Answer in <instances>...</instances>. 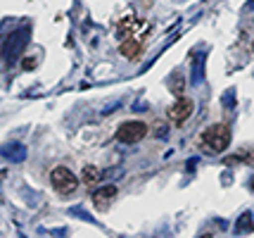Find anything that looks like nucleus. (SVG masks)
I'll return each instance as SVG.
<instances>
[{
	"label": "nucleus",
	"instance_id": "6",
	"mask_svg": "<svg viewBox=\"0 0 254 238\" xmlns=\"http://www.w3.org/2000/svg\"><path fill=\"white\" fill-rule=\"evenodd\" d=\"M117 195H119V188L114 186V183H107V186H100V188H95L93 191V195H90V200H93V205L95 207H110L114 200H117Z\"/></svg>",
	"mask_w": 254,
	"mask_h": 238
},
{
	"label": "nucleus",
	"instance_id": "10",
	"mask_svg": "<svg viewBox=\"0 0 254 238\" xmlns=\"http://www.w3.org/2000/svg\"><path fill=\"white\" fill-rule=\"evenodd\" d=\"M252 215L250 212H245L240 219H238V231H243V234H247V231H252Z\"/></svg>",
	"mask_w": 254,
	"mask_h": 238
},
{
	"label": "nucleus",
	"instance_id": "1",
	"mask_svg": "<svg viewBox=\"0 0 254 238\" xmlns=\"http://www.w3.org/2000/svg\"><path fill=\"white\" fill-rule=\"evenodd\" d=\"M202 146L211 153H223L231 146V129L228 124H211L202 131Z\"/></svg>",
	"mask_w": 254,
	"mask_h": 238
},
{
	"label": "nucleus",
	"instance_id": "3",
	"mask_svg": "<svg viewBox=\"0 0 254 238\" xmlns=\"http://www.w3.org/2000/svg\"><path fill=\"white\" fill-rule=\"evenodd\" d=\"M29 36H31V29H29V26H19L17 31H12V34L7 36V41L2 43V57H5L7 62H14V60L24 53V48L29 43Z\"/></svg>",
	"mask_w": 254,
	"mask_h": 238
},
{
	"label": "nucleus",
	"instance_id": "7",
	"mask_svg": "<svg viewBox=\"0 0 254 238\" xmlns=\"http://www.w3.org/2000/svg\"><path fill=\"white\" fill-rule=\"evenodd\" d=\"M119 53H122V57H126V60H138L140 57V53H143V43L138 41V38H124L122 43H119Z\"/></svg>",
	"mask_w": 254,
	"mask_h": 238
},
{
	"label": "nucleus",
	"instance_id": "2",
	"mask_svg": "<svg viewBox=\"0 0 254 238\" xmlns=\"http://www.w3.org/2000/svg\"><path fill=\"white\" fill-rule=\"evenodd\" d=\"M50 186L55 188L57 195L69 198V195H74L78 191V179L74 176V171L69 167H55L50 171Z\"/></svg>",
	"mask_w": 254,
	"mask_h": 238
},
{
	"label": "nucleus",
	"instance_id": "11",
	"mask_svg": "<svg viewBox=\"0 0 254 238\" xmlns=\"http://www.w3.org/2000/svg\"><path fill=\"white\" fill-rule=\"evenodd\" d=\"M12 150H5V155H7V153H10L12 158L14 159H19V158H24V148L22 146H10Z\"/></svg>",
	"mask_w": 254,
	"mask_h": 238
},
{
	"label": "nucleus",
	"instance_id": "9",
	"mask_svg": "<svg viewBox=\"0 0 254 238\" xmlns=\"http://www.w3.org/2000/svg\"><path fill=\"white\" fill-rule=\"evenodd\" d=\"M81 179H83L86 186H98L100 179H102V171H100L95 164H86L83 171H81Z\"/></svg>",
	"mask_w": 254,
	"mask_h": 238
},
{
	"label": "nucleus",
	"instance_id": "12",
	"mask_svg": "<svg viewBox=\"0 0 254 238\" xmlns=\"http://www.w3.org/2000/svg\"><path fill=\"white\" fill-rule=\"evenodd\" d=\"M152 134H155V136H166V124H164V122H157Z\"/></svg>",
	"mask_w": 254,
	"mask_h": 238
},
{
	"label": "nucleus",
	"instance_id": "4",
	"mask_svg": "<svg viewBox=\"0 0 254 238\" xmlns=\"http://www.w3.org/2000/svg\"><path fill=\"white\" fill-rule=\"evenodd\" d=\"M147 134H150V126L145 124V122H140V119H128V122L119 124V129H117V141L124 143V146H133V143H140Z\"/></svg>",
	"mask_w": 254,
	"mask_h": 238
},
{
	"label": "nucleus",
	"instance_id": "8",
	"mask_svg": "<svg viewBox=\"0 0 254 238\" xmlns=\"http://www.w3.org/2000/svg\"><path fill=\"white\" fill-rule=\"evenodd\" d=\"M138 26H143V22L138 19V17H133V14H128V17H124L122 22H119V38H133V34L138 31Z\"/></svg>",
	"mask_w": 254,
	"mask_h": 238
},
{
	"label": "nucleus",
	"instance_id": "5",
	"mask_svg": "<svg viewBox=\"0 0 254 238\" xmlns=\"http://www.w3.org/2000/svg\"><path fill=\"white\" fill-rule=\"evenodd\" d=\"M192 110H195V102L190 100V98H178V100L169 107L166 117H169L174 124H183L190 114H192Z\"/></svg>",
	"mask_w": 254,
	"mask_h": 238
}]
</instances>
